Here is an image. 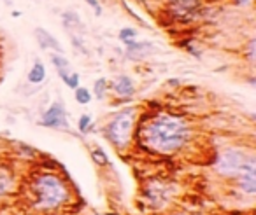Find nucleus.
Segmentation results:
<instances>
[{"mask_svg": "<svg viewBox=\"0 0 256 215\" xmlns=\"http://www.w3.org/2000/svg\"><path fill=\"white\" fill-rule=\"evenodd\" d=\"M26 79H28L30 84H40V82L46 79V67H44L40 61H36V63H34V67L30 68Z\"/></svg>", "mask_w": 256, "mask_h": 215, "instance_id": "nucleus-13", "label": "nucleus"}, {"mask_svg": "<svg viewBox=\"0 0 256 215\" xmlns=\"http://www.w3.org/2000/svg\"><path fill=\"white\" fill-rule=\"evenodd\" d=\"M86 4L92 5L93 11H95V16H100V14H102V7H100L98 0H86Z\"/></svg>", "mask_w": 256, "mask_h": 215, "instance_id": "nucleus-20", "label": "nucleus"}, {"mask_svg": "<svg viewBox=\"0 0 256 215\" xmlns=\"http://www.w3.org/2000/svg\"><path fill=\"white\" fill-rule=\"evenodd\" d=\"M179 215H184V214H179Z\"/></svg>", "mask_w": 256, "mask_h": 215, "instance_id": "nucleus-24", "label": "nucleus"}, {"mask_svg": "<svg viewBox=\"0 0 256 215\" xmlns=\"http://www.w3.org/2000/svg\"><path fill=\"white\" fill-rule=\"evenodd\" d=\"M70 198L65 180L56 173H40L32 182V203L37 210L51 212L64 207Z\"/></svg>", "mask_w": 256, "mask_h": 215, "instance_id": "nucleus-2", "label": "nucleus"}, {"mask_svg": "<svg viewBox=\"0 0 256 215\" xmlns=\"http://www.w3.org/2000/svg\"><path fill=\"white\" fill-rule=\"evenodd\" d=\"M249 60L254 61V39H251V42H249V53H248Z\"/></svg>", "mask_w": 256, "mask_h": 215, "instance_id": "nucleus-21", "label": "nucleus"}, {"mask_svg": "<svg viewBox=\"0 0 256 215\" xmlns=\"http://www.w3.org/2000/svg\"><path fill=\"white\" fill-rule=\"evenodd\" d=\"M234 2H235L237 5H249V4L252 2V0H234Z\"/></svg>", "mask_w": 256, "mask_h": 215, "instance_id": "nucleus-22", "label": "nucleus"}, {"mask_svg": "<svg viewBox=\"0 0 256 215\" xmlns=\"http://www.w3.org/2000/svg\"><path fill=\"white\" fill-rule=\"evenodd\" d=\"M14 175L11 173V170L8 166L0 165V198L9 194L14 189Z\"/></svg>", "mask_w": 256, "mask_h": 215, "instance_id": "nucleus-11", "label": "nucleus"}, {"mask_svg": "<svg viewBox=\"0 0 256 215\" xmlns=\"http://www.w3.org/2000/svg\"><path fill=\"white\" fill-rule=\"evenodd\" d=\"M248 161V156L244 154V151L240 149H224L220 154L216 161V172L220 173L221 177H228V179H235V177L240 173L242 166Z\"/></svg>", "mask_w": 256, "mask_h": 215, "instance_id": "nucleus-4", "label": "nucleus"}, {"mask_svg": "<svg viewBox=\"0 0 256 215\" xmlns=\"http://www.w3.org/2000/svg\"><path fill=\"white\" fill-rule=\"evenodd\" d=\"M112 89L121 98H132L136 95V86H134V81L128 75H118L112 81Z\"/></svg>", "mask_w": 256, "mask_h": 215, "instance_id": "nucleus-9", "label": "nucleus"}, {"mask_svg": "<svg viewBox=\"0 0 256 215\" xmlns=\"http://www.w3.org/2000/svg\"><path fill=\"white\" fill-rule=\"evenodd\" d=\"M137 123V112L134 109H124L118 112L106 126V137L120 151H124L132 140L134 128Z\"/></svg>", "mask_w": 256, "mask_h": 215, "instance_id": "nucleus-3", "label": "nucleus"}, {"mask_svg": "<svg viewBox=\"0 0 256 215\" xmlns=\"http://www.w3.org/2000/svg\"><path fill=\"white\" fill-rule=\"evenodd\" d=\"M36 39L37 42H39V46L42 47V49H53L56 51V54H64V47H62V44L58 42L56 39H54L53 35H51L50 32H48L46 28H36Z\"/></svg>", "mask_w": 256, "mask_h": 215, "instance_id": "nucleus-10", "label": "nucleus"}, {"mask_svg": "<svg viewBox=\"0 0 256 215\" xmlns=\"http://www.w3.org/2000/svg\"><path fill=\"white\" fill-rule=\"evenodd\" d=\"M65 84H67L70 89L79 88V74H78V72H70V75H68V77H67V81H65Z\"/></svg>", "mask_w": 256, "mask_h": 215, "instance_id": "nucleus-19", "label": "nucleus"}, {"mask_svg": "<svg viewBox=\"0 0 256 215\" xmlns=\"http://www.w3.org/2000/svg\"><path fill=\"white\" fill-rule=\"evenodd\" d=\"M237 184L240 187L242 193H246L248 196H254L256 194V159L252 158H248L246 165L242 166L240 173L237 177Z\"/></svg>", "mask_w": 256, "mask_h": 215, "instance_id": "nucleus-6", "label": "nucleus"}, {"mask_svg": "<svg viewBox=\"0 0 256 215\" xmlns=\"http://www.w3.org/2000/svg\"><path fill=\"white\" fill-rule=\"evenodd\" d=\"M0 53H2V46H0Z\"/></svg>", "mask_w": 256, "mask_h": 215, "instance_id": "nucleus-23", "label": "nucleus"}, {"mask_svg": "<svg viewBox=\"0 0 256 215\" xmlns=\"http://www.w3.org/2000/svg\"><path fill=\"white\" fill-rule=\"evenodd\" d=\"M156 51V47L153 46L151 42H134L126 44V56L130 60H144V58L151 56V54Z\"/></svg>", "mask_w": 256, "mask_h": 215, "instance_id": "nucleus-8", "label": "nucleus"}, {"mask_svg": "<svg viewBox=\"0 0 256 215\" xmlns=\"http://www.w3.org/2000/svg\"><path fill=\"white\" fill-rule=\"evenodd\" d=\"M198 7H200L198 0H172L170 14H174V18L181 19V21H188V19H192L195 16Z\"/></svg>", "mask_w": 256, "mask_h": 215, "instance_id": "nucleus-7", "label": "nucleus"}, {"mask_svg": "<svg viewBox=\"0 0 256 215\" xmlns=\"http://www.w3.org/2000/svg\"><path fill=\"white\" fill-rule=\"evenodd\" d=\"M78 128L81 133H88V130L92 128V116L90 114H82L78 121Z\"/></svg>", "mask_w": 256, "mask_h": 215, "instance_id": "nucleus-18", "label": "nucleus"}, {"mask_svg": "<svg viewBox=\"0 0 256 215\" xmlns=\"http://www.w3.org/2000/svg\"><path fill=\"white\" fill-rule=\"evenodd\" d=\"M51 61H53L60 79L65 82L68 75H70V63H68V60L64 56V54H51Z\"/></svg>", "mask_w": 256, "mask_h": 215, "instance_id": "nucleus-12", "label": "nucleus"}, {"mask_svg": "<svg viewBox=\"0 0 256 215\" xmlns=\"http://www.w3.org/2000/svg\"><path fill=\"white\" fill-rule=\"evenodd\" d=\"M140 135L146 149L158 154H174L188 144L192 124L176 114H156L144 124Z\"/></svg>", "mask_w": 256, "mask_h": 215, "instance_id": "nucleus-1", "label": "nucleus"}, {"mask_svg": "<svg viewBox=\"0 0 256 215\" xmlns=\"http://www.w3.org/2000/svg\"><path fill=\"white\" fill-rule=\"evenodd\" d=\"M40 124L46 128H54V130H68L67 112H65V105L62 100L51 103L50 109L42 114Z\"/></svg>", "mask_w": 256, "mask_h": 215, "instance_id": "nucleus-5", "label": "nucleus"}, {"mask_svg": "<svg viewBox=\"0 0 256 215\" xmlns=\"http://www.w3.org/2000/svg\"><path fill=\"white\" fill-rule=\"evenodd\" d=\"M120 40L121 42H124V44H130V42H134L136 40V37H137V30L136 28H130V26H126V28H121L120 30Z\"/></svg>", "mask_w": 256, "mask_h": 215, "instance_id": "nucleus-16", "label": "nucleus"}, {"mask_svg": "<svg viewBox=\"0 0 256 215\" xmlns=\"http://www.w3.org/2000/svg\"><path fill=\"white\" fill-rule=\"evenodd\" d=\"M107 93V79L100 77L95 81V86H93V95H95V98L102 100L104 96H106Z\"/></svg>", "mask_w": 256, "mask_h": 215, "instance_id": "nucleus-15", "label": "nucleus"}, {"mask_svg": "<svg viewBox=\"0 0 256 215\" xmlns=\"http://www.w3.org/2000/svg\"><path fill=\"white\" fill-rule=\"evenodd\" d=\"M92 158H93V161H95V165H98V166H107V165H109V158H107V154L98 147L92 151Z\"/></svg>", "mask_w": 256, "mask_h": 215, "instance_id": "nucleus-17", "label": "nucleus"}, {"mask_svg": "<svg viewBox=\"0 0 256 215\" xmlns=\"http://www.w3.org/2000/svg\"><path fill=\"white\" fill-rule=\"evenodd\" d=\"M74 98L79 105H88V103L93 100V95L88 88H81V86H79V88L74 89Z\"/></svg>", "mask_w": 256, "mask_h": 215, "instance_id": "nucleus-14", "label": "nucleus"}]
</instances>
